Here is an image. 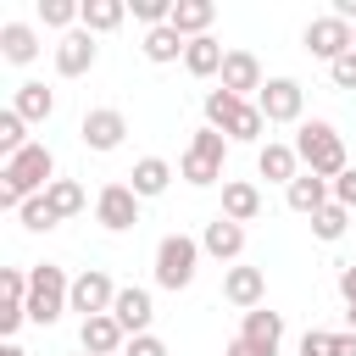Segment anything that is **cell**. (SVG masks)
<instances>
[{"mask_svg":"<svg viewBox=\"0 0 356 356\" xmlns=\"http://www.w3.org/2000/svg\"><path fill=\"white\" fill-rule=\"evenodd\" d=\"M111 317L122 323V334H128V339H134V334H150V323H156V300H150V289L122 284V289H117V300H111Z\"/></svg>","mask_w":356,"mask_h":356,"instance_id":"5bb4252c","label":"cell"},{"mask_svg":"<svg viewBox=\"0 0 356 356\" xmlns=\"http://www.w3.org/2000/svg\"><path fill=\"white\" fill-rule=\"evenodd\" d=\"M39 22L56 28V33H72V28L83 22V6H78V0H39Z\"/></svg>","mask_w":356,"mask_h":356,"instance_id":"f546056e","label":"cell"},{"mask_svg":"<svg viewBox=\"0 0 356 356\" xmlns=\"http://www.w3.org/2000/svg\"><path fill=\"white\" fill-rule=\"evenodd\" d=\"M284 200H289V211H300V217H317V211L334 200V184H328V178H317V172H300V178L284 189Z\"/></svg>","mask_w":356,"mask_h":356,"instance_id":"ffe728a7","label":"cell"},{"mask_svg":"<svg viewBox=\"0 0 356 356\" xmlns=\"http://www.w3.org/2000/svg\"><path fill=\"white\" fill-rule=\"evenodd\" d=\"M200 250H206L211 261H228V267H234V261L245 256V222H228V217L217 211V217L200 228Z\"/></svg>","mask_w":356,"mask_h":356,"instance_id":"2e32d148","label":"cell"},{"mask_svg":"<svg viewBox=\"0 0 356 356\" xmlns=\"http://www.w3.org/2000/svg\"><path fill=\"white\" fill-rule=\"evenodd\" d=\"M339 300H345V323H350V334H356V261L339 267Z\"/></svg>","mask_w":356,"mask_h":356,"instance_id":"d590c367","label":"cell"},{"mask_svg":"<svg viewBox=\"0 0 356 356\" xmlns=\"http://www.w3.org/2000/svg\"><path fill=\"white\" fill-rule=\"evenodd\" d=\"M95 222H100L106 234H128V228L139 222V195H134L128 184H106V189L95 195Z\"/></svg>","mask_w":356,"mask_h":356,"instance_id":"9c48e42d","label":"cell"},{"mask_svg":"<svg viewBox=\"0 0 356 356\" xmlns=\"http://www.w3.org/2000/svg\"><path fill=\"white\" fill-rule=\"evenodd\" d=\"M211 17H217L211 0H172V28L184 39H206L211 33Z\"/></svg>","mask_w":356,"mask_h":356,"instance_id":"d4e9b609","label":"cell"},{"mask_svg":"<svg viewBox=\"0 0 356 356\" xmlns=\"http://www.w3.org/2000/svg\"><path fill=\"white\" fill-rule=\"evenodd\" d=\"M78 356H89V350H78Z\"/></svg>","mask_w":356,"mask_h":356,"instance_id":"f6af8a7d","label":"cell"},{"mask_svg":"<svg viewBox=\"0 0 356 356\" xmlns=\"http://www.w3.org/2000/svg\"><path fill=\"white\" fill-rule=\"evenodd\" d=\"M0 356H28V350H22V345H17V339H11V345H6V350H0Z\"/></svg>","mask_w":356,"mask_h":356,"instance_id":"7bdbcfd3","label":"cell"},{"mask_svg":"<svg viewBox=\"0 0 356 356\" xmlns=\"http://www.w3.org/2000/svg\"><path fill=\"white\" fill-rule=\"evenodd\" d=\"M328 78H334V89H356V50H345V56L328 67Z\"/></svg>","mask_w":356,"mask_h":356,"instance_id":"74e56055","label":"cell"},{"mask_svg":"<svg viewBox=\"0 0 356 356\" xmlns=\"http://www.w3.org/2000/svg\"><path fill=\"white\" fill-rule=\"evenodd\" d=\"M334 200H339L345 211H356V167H345V172L334 178Z\"/></svg>","mask_w":356,"mask_h":356,"instance_id":"ab89813d","label":"cell"},{"mask_svg":"<svg viewBox=\"0 0 356 356\" xmlns=\"http://www.w3.org/2000/svg\"><path fill=\"white\" fill-rule=\"evenodd\" d=\"M128 11H134L145 28H161V22H172V0H134Z\"/></svg>","mask_w":356,"mask_h":356,"instance_id":"e575fe53","label":"cell"},{"mask_svg":"<svg viewBox=\"0 0 356 356\" xmlns=\"http://www.w3.org/2000/svg\"><path fill=\"white\" fill-rule=\"evenodd\" d=\"M200 256H206V250H200L195 234H161L156 261H150V267H156V289H172V295L189 289L195 273H200Z\"/></svg>","mask_w":356,"mask_h":356,"instance_id":"5b68a950","label":"cell"},{"mask_svg":"<svg viewBox=\"0 0 356 356\" xmlns=\"http://www.w3.org/2000/svg\"><path fill=\"white\" fill-rule=\"evenodd\" d=\"M172 178H178V172H172V161H167V156H139V161H134V172H128V189H134L139 200H156V195H167V189H172Z\"/></svg>","mask_w":356,"mask_h":356,"instance_id":"d6986e66","label":"cell"},{"mask_svg":"<svg viewBox=\"0 0 356 356\" xmlns=\"http://www.w3.org/2000/svg\"><path fill=\"white\" fill-rule=\"evenodd\" d=\"M295 156H300V167H306V172H317V178H328V184L350 167L339 128H334V122H323V117H306V122L295 128Z\"/></svg>","mask_w":356,"mask_h":356,"instance_id":"3957f363","label":"cell"},{"mask_svg":"<svg viewBox=\"0 0 356 356\" xmlns=\"http://www.w3.org/2000/svg\"><path fill=\"white\" fill-rule=\"evenodd\" d=\"M256 111L267 117V122H306V89L295 83V78H267L261 83V95H256Z\"/></svg>","mask_w":356,"mask_h":356,"instance_id":"52a82bcc","label":"cell"},{"mask_svg":"<svg viewBox=\"0 0 356 356\" xmlns=\"http://www.w3.org/2000/svg\"><path fill=\"white\" fill-rule=\"evenodd\" d=\"M0 300L28 306V267H0Z\"/></svg>","mask_w":356,"mask_h":356,"instance_id":"836d02e7","label":"cell"},{"mask_svg":"<svg viewBox=\"0 0 356 356\" xmlns=\"http://www.w3.org/2000/svg\"><path fill=\"white\" fill-rule=\"evenodd\" d=\"M239 334L245 339H256V345H284V312H273V306H256V312H245V323H239Z\"/></svg>","mask_w":356,"mask_h":356,"instance_id":"4316f807","label":"cell"},{"mask_svg":"<svg viewBox=\"0 0 356 356\" xmlns=\"http://www.w3.org/2000/svg\"><path fill=\"white\" fill-rule=\"evenodd\" d=\"M222 161H228V134H217V128H195L189 150L178 156V178L195 184V189H211V184H222Z\"/></svg>","mask_w":356,"mask_h":356,"instance_id":"8992f818","label":"cell"},{"mask_svg":"<svg viewBox=\"0 0 356 356\" xmlns=\"http://www.w3.org/2000/svg\"><path fill=\"white\" fill-rule=\"evenodd\" d=\"M28 145H33V139H28V122L6 106V111H0V156L11 161V156H17V150H28Z\"/></svg>","mask_w":356,"mask_h":356,"instance_id":"1f68e13d","label":"cell"},{"mask_svg":"<svg viewBox=\"0 0 356 356\" xmlns=\"http://www.w3.org/2000/svg\"><path fill=\"white\" fill-rule=\"evenodd\" d=\"M61 312H72V278L56 261L28 267V323L50 328V323H61Z\"/></svg>","mask_w":356,"mask_h":356,"instance_id":"277c9868","label":"cell"},{"mask_svg":"<svg viewBox=\"0 0 356 356\" xmlns=\"http://www.w3.org/2000/svg\"><path fill=\"white\" fill-rule=\"evenodd\" d=\"M222 356H278L273 345H256V339H245V334H234L228 345H222Z\"/></svg>","mask_w":356,"mask_h":356,"instance_id":"60d3db41","label":"cell"},{"mask_svg":"<svg viewBox=\"0 0 356 356\" xmlns=\"http://www.w3.org/2000/svg\"><path fill=\"white\" fill-rule=\"evenodd\" d=\"M11 111L22 117V122H50V111H56V89H44V83H17L11 89Z\"/></svg>","mask_w":356,"mask_h":356,"instance_id":"603a6c76","label":"cell"},{"mask_svg":"<svg viewBox=\"0 0 356 356\" xmlns=\"http://www.w3.org/2000/svg\"><path fill=\"white\" fill-rule=\"evenodd\" d=\"M200 111H206V128H217V134H228V145H256V150H261V134H267V117L256 111V100H239V95H228V89L217 83V89H206V100H200Z\"/></svg>","mask_w":356,"mask_h":356,"instance_id":"7a4b0ae2","label":"cell"},{"mask_svg":"<svg viewBox=\"0 0 356 356\" xmlns=\"http://www.w3.org/2000/svg\"><path fill=\"white\" fill-rule=\"evenodd\" d=\"M78 139L89 145V150H117L122 139H128V117L117 111V106H95V111H83V122H78Z\"/></svg>","mask_w":356,"mask_h":356,"instance_id":"30bf717a","label":"cell"},{"mask_svg":"<svg viewBox=\"0 0 356 356\" xmlns=\"http://www.w3.org/2000/svg\"><path fill=\"white\" fill-rule=\"evenodd\" d=\"M222 61H228V50H222L211 33H206V39H189V50H184V72H189V78H217Z\"/></svg>","mask_w":356,"mask_h":356,"instance_id":"484cf974","label":"cell"},{"mask_svg":"<svg viewBox=\"0 0 356 356\" xmlns=\"http://www.w3.org/2000/svg\"><path fill=\"white\" fill-rule=\"evenodd\" d=\"M44 200H50V211H56L61 222H67V217H78V211L89 206V195H83V184H78V178H56V184L44 189Z\"/></svg>","mask_w":356,"mask_h":356,"instance_id":"f1b7e54d","label":"cell"},{"mask_svg":"<svg viewBox=\"0 0 356 356\" xmlns=\"http://www.w3.org/2000/svg\"><path fill=\"white\" fill-rule=\"evenodd\" d=\"M256 172H261L267 184H284V189H289V184H295V178H300L306 167H300L295 145H284V139H267V145L256 150Z\"/></svg>","mask_w":356,"mask_h":356,"instance_id":"ac0fdd59","label":"cell"},{"mask_svg":"<svg viewBox=\"0 0 356 356\" xmlns=\"http://www.w3.org/2000/svg\"><path fill=\"white\" fill-rule=\"evenodd\" d=\"M350 39H356V28H350V22H339L334 11H323V17H312V22H306V50H312L317 61H328V67L350 50Z\"/></svg>","mask_w":356,"mask_h":356,"instance_id":"ba28073f","label":"cell"},{"mask_svg":"<svg viewBox=\"0 0 356 356\" xmlns=\"http://www.w3.org/2000/svg\"><path fill=\"white\" fill-rule=\"evenodd\" d=\"M122 17H128V0H83V22H78V28H89V33L100 39V33L122 28Z\"/></svg>","mask_w":356,"mask_h":356,"instance_id":"83f0119b","label":"cell"},{"mask_svg":"<svg viewBox=\"0 0 356 356\" xmlns=\"http://www.w3.org/2000/svg\"><path fill=\"white\" fill-rule=\"evenodd\" d=\"M0 56H6L11 67L39 61V28H33V22H0Z\"/></svg>","mask_w":356,"mask_h":356,"instance_id":"7402d4cb","label":"cell"},{"mask_svg":"<svg viewBox=\"0 0 356 356\" xmlns=\"http://www.w3.org/2000/svg\"><path fill=\"white\" fill-rule=\"evenodd\" d=\"M350 50H356V39H350Z\"/></svg>","mask_w":356,"mask_h":356,"instance_id":"ee69618b","label":"cell"},{"mask_svg":"<svg viewBox=\"0 0 356 356\" xmlns=\"http://www.w3.org/2000/svg\"><path fill=\"white\" fill-rule=\"evenodd\" d=\"M50 184H56V150L33 139L28 150H17V156L0 167V206H6V211H22V200L44 195Z\"/></svg>","mask_w":356,"mask_h":356,"instance_id":"6da1fadb","label":"cell"},{"mask_svg":"<svg viewBox=\"0 0 356 356\" xmlns=\"http://www.w3.org/2000/svg\"><path fill=\"white\" fill-rule=\"evenodd\" d=\"M78 345H83L89 356H122L128 334H122V323H117L111 312H100V317H83V323H78Z\"/></svg>","mask_w":356,"mask_h":356,"instance_id":"e0dca14e","label":"cell"},{"mask_svg":"<svg viewBox=\"0 0 356 356\" xmlns=\"http://www.w3.org/2000/svg\"><path fill=\"white\" fill-rule=\"evenodd\" d=\"M222 217L228 222H256L261 217V189L250 178H222Z\"/></svg>","mask_w":356,"mask_h":356,"instance_id":"44dd1931","label":"cell"},{"mask_svg":"<svg viewBox=\"0 0 356 356\" xmlns=\"http://www.w3.org/2000/svg\"><path fill=\"white\" fill-rule=\"evenodd\" d=\"M328 356H356V334H350V328L334 334V339H328Z\"/></svg>","mask_w":356,"mask_h":356,"instance_id":"b9f144b4","label":"cell"},{"mask_svg":"<svg viewBox=\"0 0 356 356\" xmlns=\"http://www.w3.org/2000/svg\"><path fill=\"white\" fill-rule=\"evenodd\" d=\"M345 228H350V211H345L339 200H328V206L312 217V234H317L323 245H339V239H345Z\"/></svg>","mask_w":356,"mask_h":356,"instance_id":"4dcf8cb0","label":"cell"},{"mask_svg":"<svg viewBox=\"0 0 356 356\" xmlns=\"http://www.w3.org/2000/svg\"><path fill=\"white\" fill-rule=\"evenodd\" d=\"M95 61H100V44H95L89 28H72V33L56 39V72H61V78H83Z\"/></svg>","mask_w":356,"mask_h":356,"instance_id":"4fadbf2b","label":"cell"},{"mask_svg":"<svg viewBox=\"0 0 356 356\" xmlns=\"http://www.w3.org/2000/svg\"><path fill=\"white\" fill-rule=\"evenodd\" d=\"M222 300H228V306H239V312H256V306H267V273H261V267H245V261H234V267L222 273Z\"/></svg>","mask_w":356,"mask_h":356,"instance_id":"7c38bea8","label":"cell"},{"mask_svg":"<svg viewBox=\"0 0 356 356\" xmlns=\"http://www.w3.org/2000/svg\"><path fill=\"white\" fill-rule=\"evenodd\" d=\"M328 339H334V328H306L300 334V356H328Z\"/></svg>","mask_w":356,"mask_h":356,"instance_id":"f35d334b","label":"cell"},{"mask_svg":"<svg viewBox=\"0 0 356 356\" xmlns=\"http://www.w3.org/2000/svg\"><path fill=\"white\" fill-rule=\"evenodd\" d=\"M139 50H145V61H156V67H167V61H178L184 50H189V39L172 28V22H161V28H145V39H139Z\"/></svg>","mask_w":356,"mask_h":356,"instance_id":"cb8c5ba5","label":"cell"},{"mask_svg":"<svg viewBox=\"0 0 356 356\" xmlns=\"http://www.w3.org/2000/svg\"><path fill=\"white\" fill-rule=\"evenodd\" d=\"M17 222H22L28 234H50V228H56L61 217L50 211V200H44V195H33V200H22V211H17Z\"/></svg>","mask_w":356,"mask_h":356,"instance_id":"d6a6232c","label":"cell"},{"mask_svg":"<svg viewBox=\"0 0 356 356\" xmlns=\"http://www.w3.org/2000/svg\"><path fill=\"white\" fill-rule=\"evenodd\" d=\"M122 356H172V350H167V339H156V334H134V339L122 345Z\"/></svg>","mask_w":356,"mask_h":356,"instance_id":"8d00e7d4","label":"cell"},{"mask_svg":"<svg viewBox=\"0 0 356 356\" xmlns=\"http://www.w3.org/2000/svg\"><path fill=\"white\" fill-rule=\"evenodd\" d=\"M222 89L228 95H239V100H250V95H261V83H267V72H261V61H256V50H228V61H222Z\"/></svg>","mask_w":356,"mask_h":356,"instance_id":"9a60e30c","label":"cell"},{"mask_svg":"<svg viewBox=\"0 0 356 356\" xmlns=\"http://www.w3.org/2000/svg\"><path fill=\"white\" fill-rule=\"evenodd\" d=\"M111 300H117V284L106 267H83L72 278V312L78 317H100V312H111Z\"/></svg>","mask_w":356,"mask_h":356,"instance_id":"8fae6325","label":"cell"}]
</instances>
